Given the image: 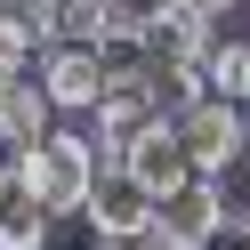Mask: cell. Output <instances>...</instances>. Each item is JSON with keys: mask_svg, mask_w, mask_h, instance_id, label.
<instances>
[{"mask_svg": "<svg viewBox=\"0 0 250 250\" xmlns=\"http://www.w3.org/2000/svg\"><path fill=\"white\" fill-rule=\"evenodd\" d=\"M210 89L234 105H250V41H218L210 49Z\"/></svg>", "mask_w": 250, "mask_h": 250, "instance_id": "obj_10", "label": "cell"}, {"mask_svg": "<svg viewBox=\"0 0 250 250\" xmlns=\"http://www.w3.org/2000/svg\"><path fill=\"white\" fill-rule=\"evenodd\" d=\"M57 129V97L41 89V73H24V81H0V146L24 153L41 146V137Z\"/></svg>", "mask_w": 250, "mask_h": 250, "instance_id": "obj_7", "label": "cell"}, {"mask_svg": "<svg viewBox=\"0 0 250 250\" xmlns=\"http://www.w3.org/2000/svg\"><path fill=\"white\" fill-rule=\"evenodd\" d=\"M0 8H24V0H0Z\"/></svg>", "mask_w": 250, "mask_h": 250, "instance_id": "obj_14", "label": "cell"}, {"mask_svg": "<svg viewBox=\"0 0 250 250\" xmlns=\"http://www.w3.org/2000/svg\"><path fill=\"white\" fill-rule=\"evenodd\" d=\"M17 194L33 202V210H49V218H81L89 210V186H97V169H105V153H97V137H81V129H49L41 146H24L17 162Z\"/></svg>", "mask_w": 250, "mask_h": 250, "instance_id": "obj_1", "label": "cell"}, {"mask_svg": "<svg viewBox=\"0 0 250 250\" xmlns=\"http://www.w3.org/2000/svg\"><path fill=\"white\" fill-rule=\"evenodd\" d=\"M57 226H65V218L33 210L24 194H8V202H0V250H49V242H57Z\"/></svg>", "mask_w": 250, "mask_h": 250, "instance_id": "obj_8", "label": "cell"}, {"mask_svg": "<svg viewBox=\"0 0 250 250\" xmlns=\"http://www.w3.org/2000/svg\"><path fill=\"white\" fill-rule=\"evenodd\" d=\"M226 194H218V178H186L178 194L162 202V218H153V234H162V242H186V250H202L210 242L218 226H226Z\"/></svg>", "mask_w": 250, "mask_h": 250, "instance_id": "obj_5", "label": "cell"}, {"mask_svg": "<svg viewBox=\"0 0 250 250\" xmlns=\"http://www.w3.org/2000/svg\"><path fill=\"white\" fill-rule=\"evenodd\" d=\"M186 8H202V17H226V0H186Z\"/></svg>", "mask_w": 250, "mask_h": 250, "instance_id": "obj_13", "label": "cell"}, {"mask_svg": "<svg viewBox=\"0 0 250 250\" xmlns=\"http://www.w3.org/2000/svg\"><path fill=\"white\" fill-rule=\"evenodd\" d=\"M202 250H250V218H226V226H218Z\"/></svg>", "mask_w": 250, "mask_h": 250, "instance_id": "obj_11", "label": "cell"}, {"mask_svg": "<svg viewBox=\"0 0 250 250\" xmlns=\"http://www.w3.org/2000/svg\"><path fill=\"white\" fill-rule=\"evenodd\" d=\"M169 121H178V146L194 153L202 178H218L234 153H250V105L218 97V89H202V97H194V105H178Z\"/></svg>", "mask_w": 250, "mask_h": 250, "instance_id": "obj_3", "label": "cell"}, {"mask_svg": "<svg viewBox=\"0 0 250 250\" xmlns=\"http://www.w3.org/2000/svg\"><path fill=\"white\" fill-rule=\"evenodd\" d=\"M105 81H113V57L81 49V41H49L41 49V89L57 97V113H97Z\"/></svg>", "mask_w": 250, "mask_h": 250, "instance_id": "obj_4", "label": "cell"}, {"mask_svg": "<svg viewBox=\"0 0 250 250\" xmlns=\"http://www.w3.org/2000/svg\"><path fill=\"white\" fill-rule=\"evenodd\" d=\"M153 218H162L153 186H137V169H129V162H105V169H97V186H89L81 226L97 234L105 250H129V242H146V234H153Z\"/></svg>", "mask_w": 250, "mask_h": 250, "instance_id": "obj_2", "label": "cell"}, {"mask_svg": "<svg viewBox=\"0 0 250 250\" xmlns=\"http://www.w3.org/2000/svg\"><path fill=\"white\" fill-rule=\"evenodd\" d=\"M41 49H49V41L33 33V17H24V8H0V81H24V73L41 65Z\"/></svg>", "mask_w": 250, "mask_h": 250, "instance_id": "obj_9", "label": "cell"}, {"mask_svg": "<svg viewBox=\"0 0 250 250\" xmlns=\"http://www.w3.org/2000/svg\"><path fill=\"white\" fill-rule=\"evenodd\" d=\"M8 162H17V153H0V202L17 194V169H8Z\"/></svg>", "mask_w": 250, "mask_h": 250, "instance_id": "obj_12", "label": "cell"}, {"mask_svg": "<svg viewBox=\"0 0 250 250\" xmlns=\"http://www.w3.org/2000/svg\"><path fill=\"white\" fill-rule=\"evenodd\" d=\"M121 162L137 169V186H153V202H169L186 178H202V169H194V153L178 146V121H153V129L137 137V146L121 153Z\"/></svg>", "mask_w": 250, "mask_h": 250, "instance_id": "obj_6", "label": "cell"}]
</instances>
